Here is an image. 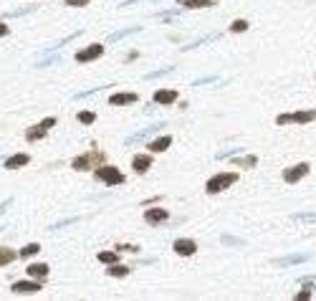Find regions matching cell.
I'll list each match as a JSON object with an SVG mask.
<instances>
[{
  "mask_svg": "<svg viewBox=\"0 0 316 301\" xmlns=\"http://www.w3.org/2000/svg\"><path fill=\"white\" fill-rule=\"evenodd\" d=\"M96 180H101V183H107L109 187L114 185H124V175L119 172V167H114V164H99L96 167Z\"/></svg>",
  "mask_w": 316,
  "mask_h": 301,
  "instance_id": "obj_3",
  "label": "cell"
},
{
  "mask_svg": "<svg viewBox=\"0 0 316 301\" xmlns=\"http://www.w3.org/2000/svg\"><path fill=\"white\" fill-rule=\"evenodd\" d=\"M51 127H56V116H46L41 124H36V127H28V132H25V139H28V142H38V139L46 137Z\"/></svg>",
  "mask_w": 316,
  "mask_h": 301,
  "instance_id": "obj_4",
  "label": "cell"
},
{
  "mask_svg": "<svg viewBox=\"0 0 316 301\" xmlns=\"http://www.w3.org/2000/svg\"><path fill=\"white\" fill-rule=\"evenodd\" d=\"M314 119H316V109H309V112H296V114H281L276 122L278 124H289V122L306 124V122H314Z\"/></svg>",
  "mask_w": 316,
  "mask_h": 301,
  "instance_id": "obj_5",
  "label": "cell"
},
{
  "mask_svg": "<svg viewBox=\"0 0 316 301\" xmlns=\"http://www.w3.org/2000/svg\"><path fill=\"white\" fill-rule=\"evenodd\" d=\"M177 5H180V8H192V10H198V8H213L215 0H177Z\"/></svg>",
  "mask_w": 316,
  "mask_h": 301,
  "instance_id": "obj_16",
  "label": "cell"
},
{
  "mask_svg": "<svg viewBox=\"0 0 316 301\" xmlns=\"http://www.w3.org/2000/svg\"><path fill=\"white\" fill-rule=\"evenodd\" d=\"M233 167H255L258 164V157L255 155H248V157H238V160H230Z\"/></svg>",
  "mask_w": 316,
  "mask_h": 301,
  "instance_id": "obj_18",
  "label": "cell"
},
{
  "mask_svg": "<svg viewBox=\"0 0 316 301\" xmlns=\"http://www.w3.org/2000/svg\"><path fill=\"white\" fill-rule=\"evenodd\" d=\"M5 208H8V203H0V215L5 213Z\"/></svg>",
  "mask_w": 316,
  "mask_h": 301,
  "instance_id": "obj_31",
  "label": "cell"
},
{
  "mask_svg": "<svg viewBox=\"0 0 316 301\" xmlns=\"http://www.w3.org/2000/svg\"><path fill=\"white\" fill-rule=\"evenodd\" d=\"M0 36H8V25L5 23H0Z\"/></svg>",
  "mask_w": 316,
  "mask_h": 301,
  "instance_id": "obj_30",
  "label": "cell"
},
{
  "mask_svg": "<svg viewBox=\"0 0 316 301\" xmlns=\"http://www.w3.org/2000/svg\"><path fill=\"white\" fill-rule=\"evenodd\" d=\"M311 294H314V291H311V286H306L304 291H298V294H296V301H306V299H311Z\"/></svg>",
  "mask_w": 316,
  "mask_h": 301,
  "instance_id": "obj_26",
  "label": "cell"
},
{
  "mask_svg": "<svg viewBox=\"0 0 316 301\" xmlns=\"http://www.w3.org/2000/svg\"><path fill=\"white\" fill-rule=\"evenodd\" d=\"M175 253L177 255H195V251H198V243H195L192 238H177L172 243Z\"/></svg>",
  "mask_w": 316,
  "mask_h": 301,
  "instance_id": "obj_9",
  "label": "cell"
},
{
  "mask_svg": "<svg viewBox=\"0 0 316 301\" xmlns=\"http://www.w3.org/2000/svg\"><path fill=\"white\" fill-rule=\"evenodd\" d=\"M132 167L137 175H144L149 167H152V152H142V155H134L132 157Z\"/></svg>",
  "mask_w": 316,
  "mask_h": 301,
  "instance_id": "obj_11",
  "label": "cell"
},
{
  "mask_svg": "<svg viewBox=\"0 0 316 301\" xmlns=\"http://www.w3.org/2000/svg\"><path fill=\"white\" fill-rule=\"evenodd\" d=\"M167 218H170V210L167 208H147L144 210V220L149 225H159V223H164Z\"/></svg>",
  "mask_w": 316,
  "mask_h": 301,
  "instance_id": "obj_8",
  "label": "cell"
},
{
  "mask_svg": "<svg viewBox=\"0 0 316 301\" xmlns=\"http://www.w3.org/2000/svg\"><path fill=\"white\" fill-rule=\"evenodd\" d=\"M28 162H31V157H28L25 152H18V155H10V157L5 160V167H8V170H18V167H25Z\"/></svg>",
  "mask_w": 316,
  "mask_h": 301,
  "instance_id": "obj_13",
  "label": "cell"
},
{
  "mask_svg": "<svg viewBox=\"0 0 316 301\" xmlns=\"http://www.w3.org/2000/svg\"><path fill=\"white\" fill-rule=\"evenodd\" d=\"M223 243H235V246H243V240H238V238H230V235H223Z\"/></svg>",
  "mask_w": 316,
  "mask_h": 301,
  "instance_id": "obj_28",
  "label": "cell"
},
{
  "mask_svg": "<svg viewBox=\"0 0 316 301\" xmlns=\"http://www.w3.org/2000/svg\"><path fill=\"white\" fill-rule=\"evenodd\" d=\"M25 271H28L31 278H46L48 276V263H31Z\"/></svg>",
  "mask_w": 316,
  "mask_h": 301,
  "instance_id": "obj_17",
  "label": "cell"
},
{
  "mask_svg": "<svg viewBox=\"0 0 316 301\" xmlns=\"http://www.w3.org/2000/svg\"><path fill=\"white\" fill-rule=\"evenodd\" d=\"M230 31H233V33H246V31H248V21H243V18H240V21H233V23H230Z\"/></svg>",
  "mask_w": 316,
  "mask_h": 301,
  "instance_id": "obj_24",
  "label": "cell"
},
{
  "mask_svg": "<svg viewBox=\"0 0 316 301\" xmlns=\"http://www.w3.org/2000/svg\"><path fill=\"white\" fill-rule=\"evenodd\" d=\"M38 253H41V246L38 243H28L25 248H21L18 255H23V258H33V255H38Z\"/></svg>",
  "mask_w": 316,
  "mask_h": 301,
  "instance_id": "obj_22",
  "label": "cell"
},
{
  "mask_svg": "<svg viewBox=\"0 0 316 301\" xmlns=\"http://www.w3.org/2000/svg\"><path fill=\"white\" fill-rule=\"evenodd\" d=\"M137 99H139V96L134 94V92H124V94H114V96L109 99V104H112V107H124V104H134Z\"/></svg>",
  "mask_w": 316,
  "mask_h": 301,
  "instance_id": "obj_14",
  "label": "cell"
},
{
  "mask_svg": "<svg viewBox=\"0 0 316 301\" xmlns=\"http://www.w3.org/2000/svg\"><path fill=\"white\" fill-rule=\"evenodd\" d=\"M116 258H119L116 251H101V253H99V261H101V263H116Z\"/></svg>",
  "mask_w": 316,
  "mask_h": 301,
  "instance_id": "obj_23",
  "label": "cell"
},
{
  "mask_svg": "<svg viewBox=\"0 0 316 301\" xmlns=\"http://www.w3.org/2000/svg\"><path fill=\"white\" fill-rule=\"evenodd\" d=\"M18 258V253L16 251H10V248H0V266H8Z\"/></svg>",
  "mask_w": 316,
  "mask_h": 301,
  "instance_id": "obj_21",
  "label": "cell"
},
{
  "mask_svg": "<svg viewBox=\"0 0 316 301\" xmlns=\"http://www.w3.org/2000/svg\"><path fill=\"white\" fill-rule=\"evenodd\" d=\"M309 170H311L309 162H298V164H293V167L283 170V180H286V183H298L301 177L309 175Z\"/></svg>",
  "mask_w": 316,
  "mask_h": 301,
  "instance_id": "obj_6",
  "label": "cell"
},
{
  "mask_svg": "<svg viewBox=\"0 0 316 301\" xmlns=\"http://www.w3.org/2000/svg\"><path fill=\"white\" fill-rule=\"evenodd\" d=\"M66 5H71V8H84V5H89V0H66Z\"/></svg>",
  "mask_w": 316,
  "mask_h": 301,
  "instance_id": "obj_27",
  "label": "cell"
},
{
  "mask_svg": "<svg viewBox=\"0 0 316 301\" xmlns=\"http://www.w3.org/2000/svg\"><path fill=\"white\" fill-rule=\"evenodd\" d=\"M177 101V92L175 89H157L155 92V104H162V107H170V104Z\"/></svg>",
  "mask_w": 316,
  "mask_h": 301,
  "instance_id": "obj_12",
  "label": "cell"
},
{
  "mask_svg": "<svg viewBox=\"0 0 316 301\" xmlns=\"http://www.w3.org/2000/svg\"><path fill=\"white\" fill-rule=\"evenodd\" d=\"M101 162H104V152H101V149H96V152H86V155L73 157L71 167L76 170V172H86V170H91V167H99Z\"/></svg>",
  "mask_w": 316,
  "mask_h": 301,
  "instance_id": "obj_2",
  "label": "cell"
},
{
  "mask_svg": "<svg viewBox=\"0 0 316 301\" xmlns=\"http://www.w3.org/2000/svg\"><path fill=\"white\" fill-rule=\"evenodd\" d=\"M109 266H112V268H107V274L114 276V278H122V276L129 274V266H122V263H109Z\"/></svg>",
  "mask_w": 316,
  "mask_h": 301,
  "instance_id": "obj_20",
  "label": "cell"
},
{
  "mask_svg": "<svg viewBox=\"0 0 316 301\" xmlns=\"http://www.w3.org/2000/svg\"><path fill=\"white\" fill-rule=\"evenodd\" d=\"M76 119H79L81 124H94L96 114H94V112H79V116H76Z\"/></svg>",
  "mask_w": 316,
  "mask_h": 301,
  "instance_id": "obj_25",
  "label": "cell"
},
{
  "mask_svg": "<svg viewBox=\"0 0 316 301\" xmlns=\"http://www.w3.org/2000/svg\"><path fill=\"white\" fill-rule=\"evenodd\" d=\"M170 144H172V137H170V134H162V137H157L155 142H149L147 147H149V152L157 155V152H164V149H167Z\"/></svg>",
  "mask_w": 316,
  "mask_h": 301,
  "instance_id": "obj_15",
  "label": "cell"
},
{
  "mask_svg": "<svg viewBox=\"0 0 316 301\" xmlns=\"http://www.w3.org/2000/svg\"><path fill=\"white\" fill-rule=\"evenodd\" d=\"M304 261H309V255L298 253V255H289V258H278L276 266H291V263H304Z\"/></svg>",
  "mask_w": 316,
  "mask_h": 301,
  "instance_id": "obj_19",
  "label": "cell"
},
{
  "mask_svg": "<svg viewBox=\"0 0 316 301\" xmlns=\"http://www.w3.org/2000/svg\"><path fill=\"white\" fill-rule=\"evenodd\" d=\"M43 289V286H41V281H16V283H13L10 286V291L13 294H38Z\"/></svg>",
  "mask_w": 316,
  "mask_h": 301,
  "instance_id": "obj_10",
  "label": "cell"
},
{
  "mask_svg": "<svg viewBox=\"0 0 316 301\" xmlns=\"http://www.w3.org/2000/svg\"><path fill=\"white\" fill-rule=\"evenodd\" d=\"M104 53V46L101 43H91L89 48H81L79 53H76V61L79 64H86V61H96V58Z\"/></svg>",
  "mask_w": 316,
  "mask_h": 301,
  "instance_id": "obj_7",
  "label": "cell"
},
{
  "mask_svg": "<svg viewBox=\"0 0 316 301\" xmlns=\"http://www.w3.org/2000/svg\"><path fill=\"white\" fill-rule=\"evenodd\" d=\"M116 248H119V251H129V253H137V251H139L137 246H116Z\"/></svg>",
  "mask_w": 316,
  "mask_h": 301,
  "instance_id": "obj_29",
  "label": "cell"
},
{
  "mask_svg": "<svg viewBox=\"0 0 316 301\" xmlns=\"http://www.w3.org/2000/svg\"><path fill=\"white\" fill-rule=\"evenodd\" d=\"M235 183H238V175L235 172H218V175H213L205 183V190H207V195H218V192L228 190Z\"/></svg>",
  "mask_w": 316,
  "mask_h": 301,
  "instance_id": "obj_1",
  "label": "cell"
}]
</instances>
